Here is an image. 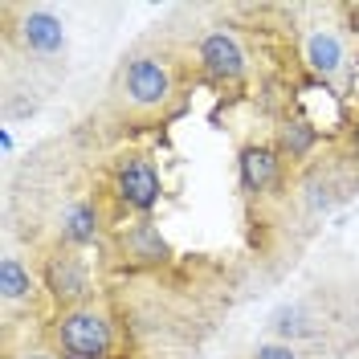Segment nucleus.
<instances>
[{
    "label": "nucleus",
    "mask_w": 359,
    "mask_h": 359,
    "mask_svg": "<svg viewBox=\"0 0 359 359\" xmlns=\"http://www.w3.org/2000/svg\"><path fill=\"white\" fill-rule=\"evenodd\" d=\"M249 359H298V351H294L290 343H262Z\"/></svg>",
    "instance_id": "obj_13"
},
{
    "label": "nucleus",
    "mask_w": 359,
    "mask_h": 359,
    "mask_svg": "<svg viewBox=\"0 0 359 359\" xmlns=\"http://www.w3.org/2000/svg\"><path fill=\"white\" fill-rule=\"evenodd\" d=\"M278 168H282V156H278V147H266V143H249L237 156V172H241L245 192H266L278 180Z\"/></svg>",
    "instance_id": "obj_8"
},
{
    "label": "nucleus",
    "mask_w": 359,
    "mask_h": 359,
    "mask_svg": "<svg viewBox=\"0 0 359 359\" xmlns=\"http://www.w3.org/2000/svg\"><path fill=\"white\" fill-rule=\"evenodd\" d=\"M318 143V131H314L306 118H286L278 127V156H290V159H306Z\"/></svg>",
    "instance_id": "obj_11"
},
{
    "label": "nucleus",
    "mask_w": 359,
    "mask_h": 359,
    "mask_svg": "<svg viewBox=\"0 0 359 359\" xmlns=\"http://www.w3.org/2000/svg\"><path fill=\"white\" fill-rule=\"evenodd\" d=\"M114 196L135 208V212H151L163 196V184H159V172L151 159L143 156H131L123 159L118 168H114Z\"/></svg>",
    "instance_id": "obj_3"
},
{
    "label": "nucleus",
    "mask_w": 359,
    "mask_h": 359,
    "mask_svg": "<svg viewBox=\"0 0 359 359\" xmlns=\"http://www.w3.org/2000/svg\"><path fill=\"white\" fill-rule=\"evenodd\" d=\"M302 53H306V66H311L318 78H335L339 69H343V62H347L343 41H339V33H331V29H311Z\"/></svg>",
    "instance_id": "obj_9"
},
{
    "label": "nucleus",
    "mask_w": 359,
    "mask_h": 359,
    "mask_svg": "<svg viewBox=\"0 0 359 359\" xmlns=\"http://www.w3.org/2000/svg\"><path fill=\"white\" fill-rule=\"evenodd\" d=\"M53 347L62 359H107L114 347V327L98 306H74L53 318Z\"/></svg>",
    "instance_id": "obj_1"
},
{
    "label": "nucleus",
    "mask_w": 359,
    "mask_h": 359,
    "mask_svg": "<svg viewBox=\"0 0 359 359\" xmlns=\"http://www.w3.org/2000/svg\"><path fill=\"white\" fill-rule=\"evenodd\" d=\"M98 237V208L90 201H78L66 208V217H62V241L66 245H90Z\"/></svg>",
    "instance_id": "obj_10"
},
{
    "label": "nucleus",
    "mask_w": 359,
    "mask_h": 359,
    "mask_svg": "<svg viewBox=\"0 0 359 359\" xmlns=\"http://www.w3.org/2000/svg\"><path fill=\"white\" fill-rule=\"evenodd\" d=\"M17 37L29 53H41L53 57L66 49V25L57 21L49 8H21V21H17Z\"/></svg>",
    "instance_id": "obj_6"
},
{
    "label": "nucleus",
    "mask_w": 359,
    "mask_h": 359,
    "mask_svg": "<svg viewBox=\"0 0 359 359\" xmlns=\"http://www.w3.org/2000/svg\"><path fill=\"white\" fill-rule=\"evenodd\" d=\"M17 359H53V355H41V351H25V355H17Z\"/></svg>",
    "instance_id": "obj_16"
},
{
    "label": "nucleus",
    "mask_w": 359,
    "mask_h": 359,
    "mask_svg": "<svg viewBox=\"0 0 359 359\" xmlns=\"http://www.w3.org/2000/svg\"><path fill=\"white\" fill-rule=\"evenodd\" d=\"M41 282H45V290H49V298H53L62 311L90 306L86 298L94 294V286H90V269H86V262H82L74 249H57V253L45 257Z\"/></svg>",
    "instance_id": "obj_2"
},
{
    "label": "nucleus",
    "mask_w": 359,
    "mask_h": 359,
    "mask_svg": "<svg viewBox=\"0 0 359 359\" xmlns=\"http://www.w3.org/2000/svg\"><path fill=\"white\" fill-rule=\"evenodd\" d=\"M245 49L241 41L229 33V29H212V33H204L201 41V69L204 78H212V82H221V86H233V82H241L245 78Z\"/></svg>",
    "instance_id": "obj_5"
},
{
    "label": "nucleus",
    "mask_w": 359,
    "mask_h": 359,
    "mask_svg": "<svg viewBox=\"0 0 359 359\" xmlns=\"http://www.w3.org/2000/svg\"><path fill=\"white\" fill-rule=\"evenodd\" d=\"M118 245H123V257L135 262V266H163V262L172 257V249H168V241H163L159 224H151V221L131 224V229L123 233Z\"/></svg>",
    "instance_id": "obj_7"
},
{
    "label": "nucleus",
    "mask_w": 359,
    "mask_h": 359,
    "mask_svg": "<svg viewBox=\"0 0 359 359\" xmlns=\"http://www.w3.org/2000/svg\"><path fill=\"white\" fill-rule=\"evenodd\" d=\"M33 290H37L33 273L17 257H4L0 262V294H4V302H25V298H33Z\"/></svg>",
    "instance_id": "obj_12"
},
{
    "label": "nucleus",
    "mask_w": 359,
    "mask_h": 359,
    "mask_svg": "<svg viewBox=\"0 0 359 359\" xmlns=\"http://www.w3.org/2000/svg\"><path fill=\"white\" fill-rule=\"evenodd\" d=\"M123 94L131 98L135 107H143V111L163 107L172 98V69L163 66L159 57H135L123 69Z\"/></svg>",
    "instance_id": "obj_4"
},
{
    "label": "nucleus",
    "mask_w": 359,
    "mask_h": 359,
    "mask_svg": "<svg viewBox=\"0 0 359 359\" xmlns=\"http://www.w3.org/2000/svg\"><path fill=\"white\" fill-rule=\"evenodd\" d=\"M355 29H359V13H355Z\"/></svg>",
    "instance_id": "obj_18"
},
{
    "label": "nucleus",
    "mask_w": 359,
    "mask_h": 359,
    "mask_svg": "<svg viewBox=\"0 0 359 359\" xmlns=\"http://www.w3.org/2000/svg\"><path fill=\"white\" fill-rule=\"evenodd\" d=\"M0 147H4V156H13V131L8 127H0Z\"/></svg>",
    "instance_id": "obj_15"
},
{
    "label": "nucleus",
    "mask_w": 359,
    "mask_h": 359,
    "mask_svg": "<svg viewBox=\"0 0 359 359\" xmlns=\"http://www.w3.org/2000/svg\"><path fill=\"white\" fill-rule=\"evenodd\" d=\"M351 143H355V156H359V123H355V135H351Z\"/></svg>",
    "instance_id": "obj_17"
},
{
    "label": "nucleus",
    "mask_w": 359,
    "mask_h": 359,
    "mask_svg": "<svg viewBox=\"0 0 359 359\" xmlns=\"http://www.w3.org/2000/svg\"><path fill=\"white\" fill-rule=\"evenodd\" d=\"M278 331H282V335H302L306 327L298 323V311H282L278 314Z\"/></svg>",
    "instance_id": "obj_14"
}]
</instances>
